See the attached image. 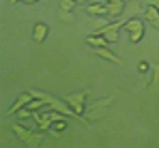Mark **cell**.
<instances>
[{
	"label": "cell",
	"mask_w": 159,
	"mask_h": 148,
	"mask_svg": "<svg viewBox=\"0 0 159 148\" xmlns=\"http://www.w3.org/2000/svg\"><path fill=\"white\" fill-rule=\"evenodd\" d=\"M58 17H60V22H73L75 20L73 11H60V9H58Z\"/></svg>",
	"instance_id": "9a60e30c"
},
{
	"label": "cell",
	"mask_w": 159,
	"mask_h": 148,
	"mask_svg": "<svg viewBox=\"0 0 159 148\" xmlns=\"http://www.w3.org/2000/svg\"><path fill=\"white\" fill-rule=\"evenodd\" d=\"M95 54L97 56H101L103 60H110V62H114V65H123V58H118L116 54H112L107 47H95Z\"/></svg>",
	"instance_id": "9c48e42d"
},
{
	"label": "cell",
	"mask_w": 159,
	"mask_h": 148,
	"mask_svg": "<svg viewBox=\"0 0 159 148\" xmlns=\"http://www.w3.org/2000/svg\"><path fill=\"white\" fill-rule=\"evenodd\" d=\"M88 97V92H75V95H67L65 101H67V105L78 114V116H84L88 110H86V105H84V101Z\"/></svg>",
	"instance_id": "3957f363"
},
{
	"label": "cell",
	"mask_w": 159,
	"mask_h": 148,
	"mask_svg": "<svg viewBox=\"0 0 159 148\" xmlns=\"http://www.w3.org/2000/svg\"><path fill=\"white\" fill-rule=\"evenodd\" d=\"M144 20H146L148 24H153V26L159 22V9L153 4V2H148V4L144 7Z\"/></svg>",
	"instance_id": "ba28073f"
},
{
	"label": "cell",
	"mask_w": 159,
	"mask_h": 148,
	"mask_svg": "<svg viewBox=\"0 0 159 148\" xmlns=\"http://www.w3.org/2000/svg\"><path fill=\"white\" fill-rule=\"evenodd\" d=\"M138 71H140L142 75H144V73H148V71H151V65H148L146 60H140V62H138Z\"/></svg>",
	"instance_id": "2e32d148"
},
{
	"label": "cell",
	"mask_w": 159,
	"mask_h": 148,
	"mask_svg": "<svg viewBox=\"0 0 159 148\" xmlns=\"http://www.w3.org/2000/svg\"><path fill=\"white\" fill-rule=\"evenodd\" d=\"M125 11V2H116V4H107V17L116 20L120 13Z\"/></svg>",
	"instance_id": "8fae6325"
},
{
	"label": "cell",
	"mask_w": 159,
	"mask_h": 148,
	"mask_svg": "<svg viewBox=\"0 0 159 148\" xmlns=\"http://www.w3.org/2000/svg\"><path fill=\"white\" fill-rule=\"evenodd\" d=\"M28 118H34V112H30L28 107H24V110L17 112V120H20V123H22V120H28Z\"/></svg>",
	"instance_id": "5bb4252c"
},
{
	"label": "cell",
	"mask_w": 159,
	"mask_h": 148,
	"mask_svg": "<svg viewBox=\"0 0 159 148\" xmlns=\"http://www.w3.org/2000/svg\"><path fill=\"white\" fill-rule=\"evenodd\" d=\"M116 2H125V0H106V4H116Z\"/></svg>",
	"instance_id": "ac0fdd59"
},
{
	"label": "cell",
	"mask_w": 159,
	"mask_h": 148,
	"mask_svg": "<svg viewBox=\"0 0 159 148\" xmlns=\"http://www.w3.org/2000/svg\"><path fill=\"white\" fill-rule=\"evenodd\" d=\"M153 4H155V7H157V9H159V0H157V2H153Z\"/></svg>",
	"instance_id": "ffe728a7"
},
{
	"label": "cell",
	"mask_w": 159,
	"mask_h": 148,
	"mask_svg": "<svg viewBox=\"0 0 159 148\" xmlns=\"http://www.w3.org/2000/svg\"><path fill=\"white\" fill-rule=\"evenodd\" d=\"M110 103H112V97H103V99H99V101H95V103L88 107L86 116H88V118H97V116H99V112H101L103 107H107Z\"/></svg>",
	"instance_id": "52a82bcc"
},
{
	"label": "cell",
	"mask_w": 159,
	"mask_h": 148,
	"mask_svg": "<svg viewBox=\"0 0 159 148\" xmlns=\"http://www.w3.org/2000/svg\"><path fill=\"white\" fill-rule=\"evenodd\" d=\"M24 4H34V2H39V0H22Z\"/></svg>",
	"instance_id": "d6986e66"
},
{
	"label": "cell",
	"mask_w": 159,
	"mask_h": 148,
	"mask_svg": "<svg viewBox=\"0 0 159 148\" xmlns=\"http://www.w3.org/2000/svg\"><path fill=\"white\" fill-rule=\"evenodd\" d=\"M78 7V2L75 0H60V4H58V9L60 11H73Z\"/></svg>",
	"instance_id": "4fadbf2b"
},
{
	"label": "cell",
	"mask_w": 159,
	"mask_h": 148,
	"mask_svg": "<svg viewBox=\"0 0 159 148\" xmlns=\"http://www.w3.org/2000/svg\"><path fill=\"white\" fill-rule=\"evenodd\" d=\"M11 129H13V133H15L22 142H26L30 148H39V144H43V135L37 133L34 129H24L22 123H13Z\"/></svg>",
	"instance_id": "6da1fadb"
},
{
	"label": "cell",
	"mask_w": 159,
	"mask_h": 148,
	"mask_svg": "<svg viewBox=\"0 0 159 148\" xmlns=\"http://www.w3.org/2000/svg\"><path fill=\"white\" fill-rule=\"evenodd\" d=\"M78 2V7H86V4H90V2H95V0H75Z\"/></svg>",
	"instance_id": "e0dca14e"
},
{
	"label": "cell",
	"mask_w": 159,
	"mask_h": 148,
	"mask_svg": "<svg viewBox=\"0 0 159 148\" xmlns=\"http://www.w3.org/2000/svg\"><path fill=\"white\" fill-rule=\"evenodd\" d=\"M86 43L95 49V47H107L110 41H107L106 37H101V34H88V37H86Z\"/></svg>",
	"instance_id": "30bf717a"
},
{
	"label": "cell",
	"mask_w": 159,
	"mask_h": 148,
	"mask_svg": "<svg viewBox=\"0 0 159 148\" xmlns=\"http://www.w3.org/2000/svg\"><path fill=\"white\" fill-rule=\"evenodd\" d=\"M11 2H13V4H15V2H20V0H11Z\"/></svg>",
	"instance_id": "44dd1931"
},
{
	"label": "cell",
	"mask_w": 159,
	"mask_h": 148,
	"mask_svg": "<svg viewBox=\"0 0 159 148\" xmlns=\"http://www.w3.org/2000/svg\"><path fill=\"white\" fill-rule=\"evenodd\" d=\"M123 30L127 32V37H129V41H131V43H140V41H142V37H144V22H142V20H138V17L125 20Z\"/></svg>",
	"instance_id": "7a4b0ae2"
},
{
	"label": "cell",
	"mask_w": 159,
	"mask_h": 148,
	"mask_svg": "<svg viewBox=\"0 0 159 148\" xmlns=\"http://www.w3.org/2000/svg\"><path fill=\"white\" fill-rule=\"evenodd\" d=\"M30 101H32V95H30L28 90H26V92H22L20 97H17L15 101H13V103H11V105H9V110H7V114H4V118H9V116L17 114L20 110H24V107H26Z\"/></svg>",
	"instance_id": "277c9868"
},
{
	"label": "cell",
	"mask_w": 159,
	"mask_h": 148,
	"mask_svg": "<svg viewBox=\"0 0 159 148\" xmlns=\"http://www.w3.org/2000/svg\"><path fill=\"white\" fill-rule=\"evenodd\" d=\"M90 17H106L107 15V4L106 2H90V4H86V7H82Z\"/></svg>",
	"instance_id": "5b68a950"
},
{
	"label": "cell",
	"mask_w": 159,
	"mask_h": 148,
	"mask_svg": "<svg viewBox=\"0 0 159 148\" xmlns=\"http://www.w3.org/2000/svg\"><path fill=\"white\" fill-rule=\"evenodd\" d=\"M67 118H69V116H65L62 120H56V123H52V131H54V135H58V133H62V131L67 129Z\"/></svg>",
	"instance_id": "7c38bea8"
},
{
	"label": "cell",
	"mask_w": 159,
	"mask_h": 148,
	"mask_svg": "<svg viewBox=\"0 0 159 148\" xmlns=\"http://www.w3.org/2000/svg\"><path fill=\"white\" fill-rule=\"evenodd\" d=\"M48 32H50V26L45 24V22H37V24L32 26V41L34 43H43L48 39Z\"/></svg>",
	"instance_id": "8992f818"
}]
</instances>
